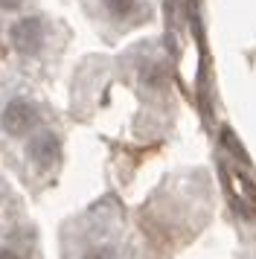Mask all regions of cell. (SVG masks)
Here are the masks:
<instances>
[{
	"label": "cell",
	"instance_id": "obj_1",
	"mask_svg": "<svg viewBox=\"0 0 256 259\" xmlns=\"http://www.w3.org/2000/svg\"><path fill=\"white\" fill-rule=\"evenodd\" d=\"M50 38H53V24L44 15H21L9 26V47L21 59H38L41 53H47Z\"/></svg>",
	"mask_w": 256,
	"mask_h": 259
},
{
	"label": "cell",
	"instance_id": "obj_2",
	"mask_svg": "<svg viewBox=\"0 0 256 259\" xmlns=\"http://www.w3.org/2000/svg\"><path fill=\"white\" fill-rule=\"evenodd\" d=\"M0 128L9 137H29L41 128V108L29 96H12L0 108Z\"/></svg>",
	"mask_w": 256,
	"mask_h": 259
},
{
	"label": "cell",
	"instance_id": "obj_4",
	"mask_svg": "<svg viewBox=\"0 0 256 259\" xmlns=\"http://www.w3.org/2000/svg\"><path fill=\"white\" fill-rule=\"evenodd\" d=\"M146 9V0H102V12L105 18L116 26H128V24H140Z\"/></svg>",
	"mask_w": 256,
	"mask_h": 259
},
{
	"label": "cell",
	"instance_id": "obj_7",
	"mask_svg": "<svg viewBox=\"0 0 256 259\" xmlns=\"http://www.w3.org/2000/svg\"><path fill=\"white\" fill-rule=\"evenodd\" d=\"M23 3H26V0H0V9H6V12H18Z\"/></svg>",
	"mask_w": 256,
	"mask_h": 259
},
{
	"label": "cell",
	"instance_id": "obj_3",
	"mask_svg": "<svg viewBox=\"0 0 256 259\" xmlns=\"http://www.w3.org/2000/svg\"><path fill=\"white\" fill-rule=\"evenodd\" d=\"M26 157L38 172H53L61 160V143L50 128H38L29 134V146H26Z\"/></svg>",
	"mask_w": 256,
	"mask_h": 259
},
{
	"label": "cell",
	"instance_id": "obj_5",
	"mask_svg": "<svg viewBox=\"0 0 256 259\" xmlns=\"http://www.w3.org/2000/svg\"><path fill=\"white\" fill-rule=\"evenodd\" d=\"M76 259H119V245L108 236H99V239H91L88 245H81Z\"/></svg>",
	"mask_w": 256,
	"mask_h": 259
},
{
	"label": "cell",
	"instance_id": "obj_6",
	"mask_svg": "<svg viewBox=\"0 0 256 259\" xmlns=\"http://www.w3.org/2000/svg\"><path fill=\"white\" fill-rule=\"evenodd\" d=\"M0 259H29V253H26V247L23 245L3 242V245H0Z\"/></svg>",
	"mask_w": 256,
	"mask_h": 259
}]
</instances>
